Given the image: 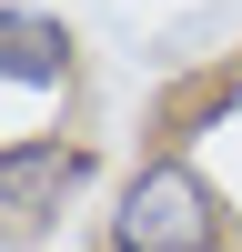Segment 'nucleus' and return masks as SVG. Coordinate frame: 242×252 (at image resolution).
<instances>
[{
    "instance_id": "f257e3e1",
    "label": "nucleus",
    "mask_w": 242,
    "mask_h": 252,
    "mask_svg": "<svg viewBox=\"0 0 242 252\" xmlns=\"http://www.w3.org/2000/svg\"><path fill=\"white\" fill-rule=\"evenodd\" d=\"M111 252H222V192L182 152L141 161L111 202Z\"/></svg>"
},
{
    "instance_id": "f03ea898",
    "label": "nucleus",
    "mask_w": 242,
    "mask_h": 252,
    "mask_svg": "<svg viewBox=\"0 0 242 252\" xmlns=\"http://www.w3.org/2000/svg\"><path fill=\"white\" fill-rule=\"evenodd\" d=\"M91 172V152H71V141H0V212H60V192Z\"/></svg>"
},
{
    "instance_id": "7ed1b4c3",
    "label": "nucleus",
    "mask_w": 242,
    "mask_h": 252,
    "mask_svg": "<svg viewBox=\"0 0 242 252\" xmlns=\"http://www.w3.org/2000/svg\"><path fill=\"white\" fill-rule=\"evenodd\" d=\"M71 31L51 10H0V81H30V91H71Z\"/></svg>"
}]
</instances>
